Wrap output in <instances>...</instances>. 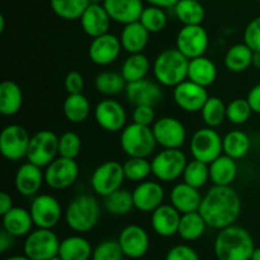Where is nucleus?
I'll return each instance as SVG.
<instances>
[{
	"mask_svg": "<svg viewBox=\"0 0 260 260\" xmlns=\"http://www.w3.org/2000/svg\"><path fill=\"white\" fill-rule=\"evenodd\" d=\"M241 206L240 196L231 185H213L203 196L198 211L208 228L222 230L236 222Z\"/></svg>",
	"mask_w": 260,
	"mask_h": 260,
	"instance_id": "1",
	"label": "nucleus"
},
{
	"mask_svg": "<svg viewBox=\"0 0 260 260\" xmlns=\"http://www.w3.org/2000/svg\"><path fill=\"white\" fill-rule=\"evenodd\" d=\"M213 249L217 260H250L255 245L250 233L234 223L218 231Z\"/></svg>",
	"mask_w": 260,
	"mask_h": 260,
	"instance_id": "2",
	"label": "nucleus"
},
{
	"mask_svg": "<svg viewBox=\"0 0 260 260\" xmlns=\"http://www.w3.org/2000/svg\"><path fill=\"white\" fill-rule=\"evenodd\" d=\"M102 217V205L93 194L83 193L70 201L65 210V222L78 234L93 230Z\"/></svg>",
	"mask_w": 260,
	"mask_h": 260,
	"instance_id": "3",
	"label": "nucleus"
},
{
	"mask_svg": "<svg viewBox=\"0 0 260 260\" xmlns=\"http://www.w3.org/2000/svg\"><path fill=\"white\" fill-rule=\"evenodd\" d=\"M189 58L178 48H168L156 56L152 65L154 78L160 85L174 88L188 79Z\"/></svg>",
	"mask_w": 260,
	"mask_h": 260,
	"instance_id": "4",
	"label": "nucleus"
},
{
	"mask_svg": "<svg viewBox=\"0 0 260 260\" xmlns=\"http://www.w3.org/2000/svg\"><path fill=\"white\" fill-rule=\"evenodd\" d=\"M119 145L128 157H149L154 154L157 142L151 127L132 122L121 131Z\"/></svg>",
	"mask_w": 260,
	"mask_h": 260,
	"instance_id": "5",
	"label": "nucleus"
},
{
	"mask_svg": "<svg viewBox=\"0 0 260 260\" xmlns=\"http://www.w3.org/2000/svg\"><path fill=\"white\" fill-rule=\"evenodd\" d=\"M187 164V156L180 149H162L151 160L152 175L160 182L170 183L182 177Z\"/></svg>",
	"mask_w": 260,
	"mask_h": 260,
	"instance_id": "6",
	"label": "nucleus"
},
{
	"mask_svg": "<svg viewBox=\"0 0 260 260\" xmlns=\"http://www.w3.org/2000/svg\"><path fill=\"white\" fill-rule=\"evenodd\" d=\"M60 243L52 229L37 228L25 236L23 251L30 260H50L58 255Z\"/></svg>",
	"mask_w": 260,
	"mask_h": 260,
	"instance_id": "7",
	"label": "nucleus"
},
{
	"mask_svg": "<svg viewBox=\"0 0 260 260\" xmlns=\"http://www.w3.org/2000/svg\"><path fill=\"white\" fill-rule=\"evenodd\" d=\"M124 180L126 177H124L123 164L116 160H108L94 169L90 177V185L95 194L107 197L122 188Z\"/></svg>",
	"mask_w": 260,
	"mask_h": 260,
	"instance_id": "8",
	"label": "nucleus"
},
{
	"mask_svg": "<svg viewBox=\"0 0 260 260\" xmlns=\"http://www.w3.org/2000/svg\"><path fill=\"white\" fill-rule=\"evenodd\" d=\"M189 151L193 159L211 164L223 152L222 137L212 127L197 129L190 137Z\"/></svg>",
	"mask_w": 260,
	"mask_h": 260,
	"instance_id": "9",
	"label": "nucleus"
},
{
	"mask_svg": "<svg viewBox=\"0 0 260 260\" xmlns=\"http://www.w3.org/2000/svg\"><path fill=\"white\" fill-rule=\"evenodd\" d=\"M80 168L75 159L57 156L45 168V183L53 190L70 188L78 180Z\"/></svg>",
	"mask_w": 260,
	"mask_h": 260,
	"instance_id": "10",
	"label": "nucleus"
},
{
	"mask_svg": "<svg viewBox=\"0 0 260 260\" xmlns=\"http://www.w3.org/2000/svg\"><path fill=\"white\" fill-rule=\"evenodd\" d=\"M58 156V136L51 129H41L30 137L27 160L46 168Z\"/></svg>",
	"mask_w": 260,
	"mask_h": 260,
	"instance_id": "11",
	"label": "nucleus"
},
{
	"mask_svg": "<svg viewBox=\"0 0 260 260\" xmlns=\"http://www.w3.org/2000/svg\"><path fill=\"white\" fill-rule=\"evenodd\" d=\"M30 137L32 136L27 129L20 124H8L0 134V152L10 161H18L27 157Z\"/></svg>",
	"mask_w": 260,
	"mask_h": 260,
	"instance_id": "12",
	"label": "nucleus"
},
{
	"mask_svg": "<svg viewBox=\"0 0 260 260\" xmlns=\"http://www.w3.org/2000/svg\"><path fill=\"white\" fill-rule=\"evenodd\" d=\"M29 212L36 228L53 229L62 217V208L57 198L52 194L43 193L32 197Z\"/></svg>",
	"mask_w": 260,
	"mask_h": 260,
	"instance_id": "13",
	"label": "nucleus"
},
{
	"mask_svg": "<svg viewBox=\"0 0 260 260\" xmlns=\"http://www.w3.org/2000/svg\"><path fill=\"white\" fill-rule=\"evenodd\" d=\"M210 45L208 33L202 24L183 25L175 38V48L189 60L203 56Z\"/></svg>",
	"mask_w": 260,
	"mask_h": 260,
	"instance_id": "14",
	"label": "nucleus"
},
{
	"mask_svg": "<svg viewBox=\"0 0 260 260\" xmlns=\"http://www.w3.org/2000/svg\"><path fill=\"white\" fill-rule=\"evenodd\" d=\"M155 140L162 149H180L187 140V129L175 117H160L151 126Z\"/></svg>",
	"mask_w": 260,
	"mask_h": 260,
	"instance_id": "15",
	"label": "nucleus"
},
{
	"mask_svg": "<svg viewBox=\"0 0 260 260\" xmlns=\"http://www.w3.org/2000/svg\"><path fill=\"white\" fill-rule=\"evenodd\" d=\"M96 124L106 132L116 134L127 126V113L124 107L116 99L107 98L99 102L94 108Z\"/></svg>",
	"mask_w": 260,
	"mask_h": 260,
	"instance_id": "16",
	"label": "nucleus"
},
{
	"mask_svg": "<svg viewBox=\"0 0 260 260\" xmlns=\"http://www.w3.org/2000/svg\"><path fill=\"white\" fill-rule=\"evenodd\" d=\"M208 98L210 95L205 86L198 85L188 79L173 88V99L175 104L188 113H197L202 111Z\"/></svg>",
	"mask_w": 260,
	"mask_h": 260,
	"instance_id": "17",
	"label": "nucleus"
},
{
	"mask_svg": "<svg viewBox=\"0 0 260 260\" xmlns=\"http://www.w3.org/2000/svg\"><path fill=\"white\" fill-rule=\"evenodd\" d=\"M122 43L113 33H106L91 40L88 48L89 58L98 66H108L119 57Z\"/></svg>",
	"mask_w": 260,
	"mask_h": 260,
	"instance_id": "18",
	"label": "nucleus"
},
{
	"mask_svg": "<svg viewBox=\"0 0 260 260\" xmlns=\"http://www.w3.org/2000/svg\"><path fill=\"white\" fill-rule=\"evenodd\" d=\"M162 85L157 81L141 79L128 83L124 90V95L131 106H152L155 107L162 101Z\"/></svg>",
	"mask_w": 260,
	"mask_h": 260,
	"instance_id": "19",
	"label": "nucleus"
},
{
	"mask_svg": "<svg viewBox=\"0 0 260 260\" xmlns=\"http://www.w3.org/2000/svg\"><path fill=\"white\" fill-rule=\"evenodd\" d=\"M45 183V170L33 162H24L14 175L15 190L23 197H35Z\"/></svg>",
	"mask_w": 260,
	"mask_h": 260,
	"instance_id": "20",
	"label": "nucleus"
},
{
	"mask_svg": "<svg viewBox=\"0 0 260 260\" xmlns=\"http://www.w3.org/2000/svg\"><path fill=\"white\" fill-rule=\"evenodd\" d=\"M118 243L127 258L140 259L149 250L150 238L141 226L128 225L119 233Z\"/></svg>",
	"mask_w": 260,
	"mask_h": 260,
	"instance_id": "21",
	"label": "nucleus"
},
{
	"mask_svg": "<svg viewBox=\"0 0 260 260\" xmlns=\"http://www.w3.org/2000/svg\"><path fill=\"white\" fill-rule=\"evenodd\" d=\"M135 208L140 212L149 213L162 205L165 192L162 185L155 180H144L132 190Z\"/></svg>",
	"mask_w": 260,
	"mask_h": 260,
	"instance_id": "22",
	"label": "nucleus"
},
{
	"mask_svg": "<svg viewBox=\"0 0 260 260\" xmlns=\"http://www.w3.org/2000/svg\"><path fill=\"white\" fill-rule=\"evenodd\" d=\"M79 20H80L81 29L91 38L108 33L112 22L104 5L99 3H90Z\"/></svg>",
	"mask_w": 260,
	"mask_h": 260,
	"instance_id": "23",
	"label": "nucleus"
},
{
	"mask_svg": "<svg viewBox=\"0 0 260 260\" xmlns=\"http://www.w3.org/2000/svg\"><path fill=\"white\" fill-rule=\"evenodd\" d=\"M180 217H182V213L177 208L173 207L170 203L169 205L162 203L151 212L152 230L159 236L170 238L178 234Z\"/></svg>",
	"mask_w": 260,
	"mask_h": 260,
	"instance_id": "24",
	"label": "nucleus"
},
{
	"mask_svg": "<svg viewBox=\"0 0 260 260\" xmlns=\"http://www.w3.org/2000/svg\"><path fill=\"white\" fill-rule=\"evenodd\" d=\"M103 5L112 22L123 25L140 20L145 8L142 0H106Z\"/></svg>",
	"mask_w": 260,
	"mask_h": 260,
	"instance_id": "25",
	"label": "nucleus"
},
{
	"mask_svg": "<svg viewBox=\"0 0 260 260\" xmlns=\"http://www.w3.org/2000/svg\"><path fill=\"white\" fill-rule=\"evenodd\" d=\"M203 196L198 188L192 187L185 182L178 183L170 190V205L177 208L180 213L196 212L200 210Z\"/></svg>",
	"mask_w": 260,
	"mask_h": 260,
	"instance_id": "26",
	"label": "nucleus"
},
{
	"mask_svg": "<svg viewBox=\"0 0 260 260\" xmlns=\"http://www.w3.org/2000/svg\"><path fill=\"white\" fill-rule=\"evenodd\" d=\"M33 226L35 222L29 210H25L24 207L14 206L12 210L3 215V229L15 239L27 236L32 231Z\"/></svg>",
	"mask_w": 260,
	"mask_h": 260,
	"instance_id": "27",
	"label": "nucleus"
},
{
	"mask_svg": "<svg viewBox=\"0 0 260 260\" xmlns=\"http://www.w3.org/2000/svg\"><path fill=\"white\" fill-rule=\"evenodd\" d=\"M150 32L142 25L140 20L124 24L119 35L122 48L128 53H140L149 43Z\"/></svg>",
	"mask_w": 260,
	"mask_h": 260,
	"instance_id": "28",
	"label": "nucleus"
},
{
	"mask_svg": "<svg viewBox=\"0 0 260 260\" xmlns=\"http://www.w3.org/2000/svg\"><path fill=\"white\" fill-rule=\"evenodd\" d=\"M210 165V180L213 185H231L238 177V162L235 159L221 154Z\"/></svg>",
	"mask_w": 260,
	"mask_h": 260,
	"instance_id": "29",
	"label": "nucleus"
},
{
	"mask_svg": "<svg viewBox=\"0 0 260 260\" xmlns=\"http://www.w3.org/2000/svg\"><path fill=\"white\" fill-rule=\"evenodd\" d=\"M216 79H217V66L211 58L203 55L189 60L188 80L207 88L215 83Z\"/></svg>",
	"mask_w": 260,
	"mask_h": 260,
	"instance_id": "30",
	"label": "nucleus"
},
{
	"mask_svg": "<svg viewBox=\"0 0 260 260\" xmlns=\"http://www.w3.org/2000/svg\"><path fill=\"white\" fill-rule=\"evenodd\" d=\"M23 106L22 88L13 80H4L0 84V113L12 117L20 111Z\"/></svg>",
	"mask_w": 260,
	"mask_h": 260,
	"instance_id": "31",
	"label": "nucleus"
},
{
	"mask_svg": "<svg viewBox=\"0 0 260 260\" xmlns=\"http://www.w3.org/2000/svg\"><path fill=\"white\" fill-rule=\"evenodd\" d=\"M62 112L65 118L71 123H83L90 116V102L83 93L68 94L62 104Z\"/></svg>",
	"mask_w": 260,
	"mask_h": 260,
	"instance_id": "32",
	"label": "nucleus"
},
{
	"mask_svg": "<svg viewBox=\"0 0 260 260\" xmlns=\"http://www.w3.org/2000/svg\"><path fill=\"white\" fill-rule=\"evenodd\" d=\"M58 255L63 260H89L93 255V249L85 238L73 235L61 240Z\"/></svg>",
	"mask_w": 260,
	"mask_h": 260,
	"instance_id": "33",
	"label": "nucleus"
},
{
	"mask_svg": "<svg viewBox=\"0 0 260 260\" xmlns=\"http://www.w3.org/2000/svg\"><path fill=\"white\" fill-rule=\"evenodd\" d=\"M254 51L246 43L233 45L225 53L223 62L226 69L231 73H243L248 70L253 62Z\"/></svg>",
	"mask_w": 260,
	"mask_h": 260,
	"instance_id": "34",
	"label": "nucleus"
},
{
	"mask_svg": "<svg viewBox=\"0 0 260 260\" xmlns=\"http://www.w3.org/2000/svg\"><path fill=\"white\" fill-rule=\"evenodd\" d=\"M151 63H150L149 57L144 52L129 53V56L124 58L119 73L122 74L127 84L134 83V81L146 78Z\"/></svg>",
	"mask_w": 260,
	"mask_h": 260,
	"instance_id": "35",
	"label": "nucleus"
},
{
	"mask_svg": "<svg viewBox=\"0 0 260 260\" xmlns=\"http://www.w3.org/2000/svg\"><path fill=\"white\" fill-rule=\"evenodd\" d=\"M250 137L241 129H233V131L228 132L222 139L223 154L235 160L243 159L244 156H246L248 152L250 151Z\"/></svg>",
	"mask_w": 260,
	"mask_h": 260,
	"instance_id": "36",
	"label": "nucleus"
},
{
	"mask_svg": "<svg viewBox=\"0 0 260 260\" xmlns=\"http://www.w3.org/2000/svg\"><path fill=\"white\" fill-rule=\"evenodd\" d=\"M173 9L183 25L202 24L206 18L205 7L201 0H179Z\"/></svg>",
	"mask_w": 260,
	"mask_h": 260,
	"instance_id": "37",
	"label": "nucleus"
},
{
	"mask_svg": "<svg viewBox=\"0 0 260 260\" xmlns=\"http://www.w3.org/2000/svg\"><path fill=\"white\" fill-rule=\"evenodd\" d=\"M207 229L205 218L200 213V211L189 213H183L180 217L178 235L185 241H196L202 238Z\"/></svg>",
	"mask_w": 260,
	"mask_h": 260,
	"instance_id": "38",
	"label": "nucleus"
},
{
	"mask_svg": "<svg viewBox=\"0 0 260 260\" xmlns=\"http://www.w3.org/2000/svg\"><path fill=\"white\" fill-rule=\"evenodd\" d=\"M103 207L108 213L114 216H126L135 208L132 192L119 188L116 192L103 197Z\"/></svg>",
	"mask_w": 260,
	"mask_h": 260,
	"instance_id": "39",
	"label": "nucleus"
},
{
	"mask_svg": "<svg viewBox=\"0 0 260 260\" xmlns=\"http://www.w3.org/2000/svg\"><path fill=\"white\" fill-rule=\"evenodd\" d=\"M94 85L98 93L103 94L107 96L118 95V94L124 93L127 86V81L122 76L121 73L116 71H102L95 76Z\"/></svg>",
	"mask_w": 260,
	"mask_h": 260,
	"instance_id": "40",
	"label": "nucleus"
},
{
	"mask_svg": "<svg viewBox=\"0 0 260 260\" xmlns=\"http://www.w3.org/2000/svg\"><path fill=\"white\" fill-rule=\"evenodd\" d=\"M90 3V0H50V7L61 19L79 20Z\"/></svg>",
	"mask_w": 260,
	"mask_h": 260,
	"instance_id": "41",
	"label": "nucleus"
},
{
	"mask_svg": "<svg viewBox=\"0 0 260 260\" xmlns=\"http://www.w3.org/2000/svg\"><path fill=\"white\" fill-rule=\"evenodd\" d=\"M226 111H228V104L223 103L222 99L218 96H210L201 111V117L206 126L216 128L228 119Z\"/></svg>",
	"mask_w": 260,
	"mask_h": 260,
	"instance_id": "42",
	"label": "nucleus"
},
{
	"mask_svg": "<svg viewBox=\"0 0 260 260\" xmlns=\"http://www.w3.org/2000/svg\"><path fill=\"white\" fill-rule=\"evenodd\" d=\"M124 177L134 183H141L152 174L151 160L149 157H128L123 162Z\"/></svg>",
	"mask_w": 260,
	"mask_h": 260,
	"instance_id": "43",
	"label": "nucleus"
},
{
	"mask_svg": "<svg viewBox=\"0 0 260 260\" xmlns=\"http://www.w3.org/2000/svg\"><path fill=\"white\" fill-rule=\"evenodd\" d=\"M182 177L183 182L201 189L210 180V165L200 161V160L193 159L192 161H188Z\"/></svg>",
	"mask_w": 260,
	"mask_h": 260,
	"instance_id": "44",
	"label": "nucleus"
},
{
	"mask_svg": "<svg viewBox=\"0 0 260 260\" xmlns=\"http://www.w3.org/2000/svg\"><path fill=\"white\" fill-rule=\"evenodd\" d=\"M140 22L150 33H159L165 29L168 24V15L165 9L154 5L145 7L140 17Z\"/></svg>",
	"mask_w": 260,
	"mask_h": 260,
	"instance_id": "45",
	"label": "nucleus"
},
{
	"mask_svg": "<svg viewBox=\"0 0 260 260\" xmlns=\"http://www.w3.org/2000/svg\"><path fill=\"white\" fill-rule=\"evenodd\" d=\"M251 113H253V109H251L248 99L236 98L228 104L226 117L230 123L239 126V124L246 123L251 117Z\"/></svg>",
	"mask_w": 260,
	"mask_h": 260,
	"instance_id": "46",
	"label": "nucleus"
},
{
	"mask_svg": "<svg viewBox=\"0 0 260 260\" xmlns=\"http://www.w3.org/2000/svg\"><path fill=\"white\" fill-rule=\"evenodd\" d=\"M81 152V139L76 132L66 131L58 136V156L76 159Z\"/></svg>",
	"mask_w": 260,
	"mask_h": 260,
	"instance_id": "47",
	"label": "nucleus"
},
{
	"mask_svg": "<svg viewBox=\"0 0 260 260\" xmlns=\"http://www.w3.org/2000/svg\"><path fill=\"white\" fill-rule=\"evenodd\" d=\"M124 256L118 240L107 239L93 249L91 260H123Z\"/></svg>",
	"mask_w": 260,
	"mask_h": 260,
	"instance_id": "48",
	"label": "nucleus"
},
{
	"mask_svg": "<svg viewBox=\"0 0 260 260\" xmlns=\"http://www.w3.org/2000/svg\"><path fill=\"white\" fill-rule=\"evenodd\" d=\"M244 43L253 51H260V15L250 20L244 29Z\"/></svg>",
	"mask_w": 260,
	"mask_h": 260,
	"instance_id": "49",
	"label": "nucleus"
},
{
	"mask_svg": "<svg viewBox=\"0 0 260 260\" xmlns=\"http://www.w3.org/2000/svg\"><path fill=\"white\" fill-rule=\"evenodd\" d=\"M155 118V109L152 106H136L132 111V122L142 124V126L151 127Z\"/></svg>",
	"mask_w": 260,
	"mask_h": 260,
	"instance_id": "50",
	"label": "nucleus"
},
{
	"mask_svg": "<svg viewBox=\"0 0 260 260\" xmlns=\"http://www.w3.org/2000/svg\"><path fill=\"white\" fill-rule=\"evenodd\" d=\"M165 260H200V256L189 245L178 244L168 251Z\"/></svg>",
	"mask_w": 260,
	"mask_h": 260,
	"instance_id": "51",
	"label": "nucleus"
},
{
	"mask_svg": "<svg viewBox=\"0 0 260 260\" xmlns=\"http://www.w3.org/2000/svg\"><path fill=\"white\" fill-rule=\"evenodd\" d=\"M85 80L80 71L71 70L65 76V89L68 94H80L83 93Z\"/></svg>",
	"mask_w": 260,
	"mask_h": 260,
	"instance_id": "52",
	"label": "nucleus"
},
{
	"mask_svg": "<svg viewBox=\"0 0 260 260\" xmlns=\"http://www.w3.org/2000/svg\"><path fill=\"white\" fill-rule=\"evenodd\" d=\"M246 99H248L249 104H250L254 113L260 114V83L255 84V85L249 90Z\"/></svg>",
	"mask_w": 260,
	"mask_h": 260,
	"instance_id": "53",
	"label": "nucleus"
},
{
	"mask_svg": "<svg viewBox=\"0 0 260 260\" xmlns=\"http://www.w3.org/2000/svg\"><path fill=\"white\" fill-rule=\"evenodd\" d=\"M14 236L10 235L9 233H7V231L3 229L2 233H0V253H7L8 249L12 248L13 244H14Z\"/></svg>",
	"mask_w": 260,
	"mask_h": 260,
	"instance_id": "54",
	"label": "nucleus"
},
{
	"mask_svg": "<svg viewBox=\"0 0 260 260\" xmlns=\"http://www.w3.org/2000/svg\"><path fill=\"white\" fill-rule=\"evenodd\" d=\"M14 207V203H13V197L7 192L0 193V213L5 215L8 211H10Z\"/></svg>",
	"mask_w": 260,
	"mask_h": 260,
	"instance_id": "55",
	"label": "nucleus"
},
{
	"mask_svg": "<svg viewBox=\"0 0 260 260\" xmlns=\"http://www.w3.org/2000/svg\"><path fill=\"white\" fill-rule=\"evenodd\" d=\"M145 2L149 3V5L162 8V9H169V8H174L179 0H145Z\"/></svg>",
	"mask_w": 260,
	"mask_h": 260,
	"instance_id": "56",
	"label": "nucleus"
},
{
	"mask_svg": "<svg viewBox=\"0 0 260 260\" xmlns=\"http://www.w3.org/2000/svg\"><path fill=\"white\" fill-rule=\"evenodd\" d=\"M251 66H254L256 70H260V51H254L253 62H251Z\"/></svg>",
	"mask_w": 260,
	"mask_h": 260,
	"instance_id": "57",
	"label": "nucleus"
},
{
	"mask_svg": "<svg viewBox=\"0 0 260 260\" xmlns=\"http://www.w3.org/2000/svg\"><path fill=\"white\" fill-rule=\"evenodd\" d=\"M5 260H30V259L25 255H13V256H9V258H7Z\"/></svg>",
	"mask_w": 260,
	"mask_h": 260,
	"instance_id": "58",
	"label": "nucleus"
},
{
	"mask_svg": "<svg viewBox=\"0 0 260 260\" xmlns=\"http://www.w3.org/2000/svg\"><path fill=\"white\" fill-rule=\"evenodd\" d=\"M250 260H260V248H255V250H254Z\"/></svg>",
	"mask_w": 260,
	"mask_h": 260,
	"instance_id": "59",
	"label": "nucleus"
},
{
	"mask_svg": "<svg viewBox=\"0 0 260 260\" xmlns=\"http://www.w3.org/2000/svg\"><path fill=\"white\" fill-rule=\"evenodd\" d=\"M5 29V17L4 15H0V33L4 32Z\"/></svg>",
	"mask_w": 260,
	"mask_h": 260,
	"instance_id": "60",
	"label": "nucleus"
},
{
	"mask_svg": "<svg viewBox=\"0 0 260 260\" xmlns=\"http://www.w3.org/2000/svg\"><path fill=\"white\" fill-rule=\"evenodd\" d=\"M91 3H99V4H103L104 2H106V0H90Z\"/></svg>",
	"mask_w": 260,
	"mask_h": 260,
	"instance_id": "61",
	"label": "nucleus"
},
{
	"mask_svg": "<svg viewBox=\"0 0 260 260\" xmlns=\"http://www.w3.org/2000/svg\"><path fill=\"white\" fill-rule=\"evenodd\" d=\"M50 260H63V259L61 258L60 255H56V256H53V258H52V259H50Z\"/></svg>",
	"mask_w": 260,
	"mask_h": 260,
	"instance_id": "62",
	"label": "nucleus"
},
{
	"mask_svg": "<svg viewBox=\"0 0 260 260\" xmlns=\"http://www.w3.org/2000/svg\"><path fill=\"white\" fill-rule=\"evenodd\" d=\"M259 2H260V0H259Z\"/></svg>",
	"mask_w": 260,
	"mask_h": 260,
	"instance_id": "63",
	"label": "nucleus"
}]
</instances>
